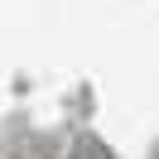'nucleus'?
I'll list each match as a JSON object with an SVG mask.
<instances>
[]
</instances>
